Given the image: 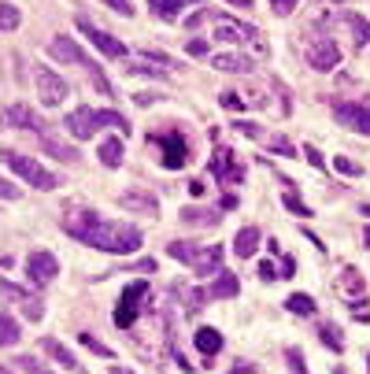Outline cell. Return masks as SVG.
Masks as SVG:
<instances>
[{
	"instance_id": "45",
	"label": "cell",
	"mask_w": 370,
	"mask_h": 374,
	"mask_svg": "<svg viewBox=\"0 0 370 374\" xmlns=\"http://www.w3.org/2000/svg\"><path fill=\"white\" fill-rule=\"evenodd\" d=\"M233 130H241V134H245V138H259V134H263V130H259L256 123H233Z\"/></svg>"
},
{
	"instance_id": "42",
	"label": "cell",
	"mask_w": 370,
	"mask_h": 374,
	"mask_svg": "<svg viewBox=\"0 0 370 374\" xmlns=\"http://www.w3.org/2000/svg\"><path fill=\"white\" fill-rule=\"evenodd\" d=\"M130 75H148V78H163V71H156V67H152V63H148V67H144V63H133V67H130Z\"/></svg>"
},
{
	"instance_id": "55",
	"label": "cell",
	"mask_w": 370,
	"mask_h": 374,
	"mask_svg": "<svg viewBox=\"0 0 370 374\" xmlns=\"http://www.w3.org/2000/svg\"><path fill=\"white\" fill-rule=\"evenodd\" d=\"M363 241H367V245H370V230H363Z\"/></svg>"
},
{
	"instance_id": "19",
	"label": "cell",
	"mask_w": 370,
	"mask_h": 374,
	"mask_svg": "<svg viewBox=\"0 0 370 374\" xmlns=\"http://www.w3.org/2000/svg\"><path fill=\"white\" fill-rule=\"evenodd\" d=\"M41 345H44V352H49V356H52V360H56V363H63V367H67V371H75V374H82V371H85L82 363H78L75 356H70V349H63V345L56 341V337H44Z\"/></svg>"
},
{
	"instance_id": "23",
	"label": "cell",
	"mask_w": 370,
	"mask_h": 374,
	"mask_svg": "<svg viewBox=\"0 0 370 374\" xmlns=\"http://www.w3.org/2000/svg\"><path fill=\"white\" fill-rule=\"evenodd\" d=\"M126 160V149H122V141L119 138H107L104 145H101V163H104V167H119V163Z\"/></svg>"
},
{
	"instance_id": "11",
	"label": "cell",
	"mask_w": 370,
	"mask_h": 374,
	"mask_svg": "<svg viewBox=\"0 0 370 374\" xmlns=\"http://www.w3.org/2000/svg\"><path fill=\"white\" fill-rule=\"evenodd\" d=\"M211 175L219 178L222 186H233V182L245 178V171L233 163V152H230V149H215V156H211Z\"/></svg>"
},
{
	"instance_id": "18",
	"label": "cell",
	"mask_w": 370,
	"mask_h": 374,
	"mask_svg": "<svg viewBox=\"0 0 370 374\" xmlns=\"http://www.w3.org/2000/svg\"><path fill=\"white\" fill-rule=\"evenodd\" d=\"M256 249H259V230L256 226H241L237 237H233V252L241 260H248V256H256Z\"/></svg>"
},
{
	"instance_id": "15",
	"label": "cell",
	"mask_w": 370,
	"mask_h": 374,
	"mask_svg": "<svg viewBox=\"0 0 370 374\" xmlns=\"http://www.w3.org/2000/svg\"><path fill=\"white\" fill-rule=\"evenodd\" d=\"M4 119H8V123H15V126H26V130H34V134H44V130H49V126L41 123V115L34 112V108H26V104H12V108L4 112Z\"/></svg>"
},
{
	"instance_id": "53",
	"label": "cell",
	"mask_w": 370,
	"mask_h": 374,
	"mask_svg": "<svg viewBox=\"0 0 370 374\" xmlns=\"http://www.w3.org/2000/svg\"><path fill=\"white\" fill-rule=\"evenodd\" d=\"M111 374H133L130 367H111Z\"/></svg>"
},
{
	"instance_id": "9",
	"label": "cell",
	"mask_w": 370,
	"mask_h": 374,
	"mask_svg": "<svg viewBox=\"0 0 370 374\" xmlns=\"http://www.w3.org/2000/svg\"><path fill=\"white\" fill-rule=\"evenodd\" d=\"M333 119H337L341 126H348V130L370 138V108L352 104V100H337V104H333Z\"/></svg>"
},
{
	"instance_id": "6",
	"label": "cell",
	"mask_w": 370,
	"mask_h": 374,
	"mask_svg": "<svg viewBox=\"0 0 370 374\" xmlns=\"http://www.w3.org/2000/svg\"><path fill=\"white\" fill-rule=\"evenodd\" d=\"M152 145H159V149H163V167L167 171H178V167H185L189 163V145H185V138L178 130H170V134H152L148 138Z\"/></svg>"
},
{
	"instance_id": "30",
	"label": "cell",
	"mask_w": 370,
	"mask_h": 374,
	"mask_svg": "<svg viewBox=\"0 0 370 374\" xmlns=\"http://www.w3.org/2000/svg\"><path fill=\"white\" fill-rule=\"evenodd\" d=\"M19 23H23L19 8L15 4H0V30H19Z\"/></svg>"
},
{
	"instance_id": "29",
	"label": "cell",
	"mask_w": 370,
	"mask_h": 374,
	"mask_svg": "<svg viewBox=\"0 0 370 374\" xmlns=\"http://www.w3.org/2000/svg\"><path fill=\"white\" fill-rule=\"evenodd\" d=\"M85 75H89V82H93V86H96V89H101V93H104V97H111V82H107V78H104V71H101V63H93V60H89V63H85Z\"/></svg>"
},
{
	"instance_id": "37",
	"label": "cell",
	"mask_w": 370,
	"mask_h": 374,
	"mask_svg": "<svg viewBox=\"0 0 370 374\" xmlns=\"http://www.w3.org/2000/svg\"><path fill=\"white\" fill-rule=\"evenodd\" d=\"M219 104L226 108V112H237V115L245 112V100H241L237 93H222V97H219Z\"/></svg>"
},
{
	"instance_id": "34",
	"label": "cell",
	"mask_w": 370,
	"mask_h": 374,
	"mask_svg": "<svg viewBox=\"0 0 370 374\" xmlns=\"http://www.w3.org/2000/svg\"><path fill=\"white\" fill-rule=\"evenodd\" d=\"M285 360H289V371H293V374H308V363H304V352L300 349H289Z\"/></svg>"
},
{
	"instance_id": "41",
	"label": "cell",
	"mask_w": 370,
	"mask_h": 374,
	"mask_svg": "<svg viewBox=\"0 0 370 374\" xmlns=\"http://www.w3.org/2000/svg\"><path fill=\"white\" fill-rule=\"evenodd\" d=\"M104 4H107V8H115V12L126 15V19L133 15V4H130V0H104Z\"/></svg>"
},
{
	"instance_id": "20",
	"label": "cell",
	"mask_w": 370,
	"mask_h": 374,
	"mask_svg": "<svg viewBox=\"0 0 370 374\" xmlns=\"http://www.w3.org/2000/svg\"><path fill=\"white\" fill-rule=\"evenodd\" d=\"M193 345H196L204 356H215V352L222 349V334L215 330V326H200V330H196V337H193Z\"/></svg>"
},
{
	"instance_id": "24",
	"label": "cell",
	"mask_w": 370,
	"mask_h": 374,
	"mask_svg": "<svg viewBox=\"0 0 370 374\" xmlns=\"http://www.w3.org/2000/svg\"><path fill=\"white\" fill-rule=\"evenodd\" d=\"M119 208H130V212H144V215H159V204L152 197H137V193H126L119 197Z\"/></svg>"
},
{
	"instance_id": "13",
	"label": "cell",
	"mask_w": 370,
	"mask_h": 374,
	"mask_svg": "<svg viewBox=\"0 0 370 374\" xmlns=\"http://www.w3.org/2000/svg\"><path fill=\"white\" fill-rule=\"evenodd\" d=\"M215 41H230V45H245V41H256V26H245V23H233L222 15L219 26H215Z\"/></svg>"
},
{
	"instance_id": "26",
	"label": "cell",
	"mask_w": 370,
	"mask_h": 374,
	"mask_svg": "<svg viewBox=\"0 0 370 374\" xmlns=\"http://www.w3.org/2000/svg\"><path fill=\"white\" fill-rule=\"evenodd\" d=\"M285 308H289L293 315H304V319H308V315H315V300H311L308 293H293V297L285 300Z\"/></svg>"
},
{
	"instance_id": "4",
	"label": "cell",
	"mask_w": 370,
	"mask_h": 374,
	"mask_svg": "<svg viewBox=\"0 0 370 374\" xmlns=\"http://www.w3.org/2000/svg\"><path fill=\"white\" fill-rule=\"evenodd\" d=\"M0 160H4L8 167H12L15 175L26 182V186H34V189H56V178H52L38 160H26V156H19V152H12V149L0 152Z\"/></svg>"
},
{
	"instance_id": "43",
	"label": "cell",
	"mask_w": 370,
	"mask_h": 374,
	"mask_svg": "<svg viewBox=\"0 0 370 374\" xmlns=\"http://www.w3.org/2000/svg\"><path fill=\"white\" fill-rule=\"evenodd\" d=\"M0 200H19V189H15L8 178H0Z\"/></svg>"
},
{
	"instance_id": "25",
	"label": "cell",
	"mask_w": 370,
	"mask_h": 374,
	"mask_svg": "<svg viewBox=\"0 0 370 374\" xmlns=\"http://www.w3.org/2000/svg\"><path fill=\"white\" fill-rule=\"evenodd\" d=\"M345 26L356 34V49H367L370 45V23L363 19V15H345Z\"/></svg>"
},
{
	"instance_id": "38",
	"label": "cell",
	"mask_w": 370,
	"mask_h": 374,
	"mask_svg": "<svg viewBox=\"0 0 370 374\" xmlns=\"http://www.w3.org/2000/svg\"><path fill=\"white\" fill-rule=\"evenodd\" d=\"M304 156H308V163H311V167H326V160H322V152L319 149H315V145H304Z\"/></svg>"
},
{
	"instance_id": "5",
	"label": "cell",
	"mask_w": 370,
	"mask_h": 374,
	"mask_svg": "<svg viewBox=\"0 0 370 374\" xmlns=\"http://www.w3.org/2000/svg\"><path fill=\"white\" fill-rule=\"evenodd\" d=\"M148 282H130L119 297V308H115V326H130L141 312V300H148Z\"/></svg>"
},
{
	"instance_id": "17",
	"label": "cell",
	"mask_w": 370,
	"mask_h": 374,
	"mask_svg": "<svg viewBox=\"0 0 370 374\" xmlns=\"http://www.w3.org/2000/svg\"><path fill=\"white\" fill-rule=\"evenodd\" d=\"M38 138H41V145H44V152H52V156H56V160H63V163H78V160H82V156H78V149H75V145L56 141L49 130H44V134H38Z\"/></svg>"
},
{
	"instance_id": "49",
	"label": "cell",
	"mask_w": 370,
	"mask_h": 374,
	"mask_svg": "<svg viewBox=\"0 0 370 374\" xmlns=\"http://www.w3.org/2000/svg\"><path fill=\"white\" fill-rule=\"evenodd\" d=\"M156 93H137V97H133V104H141V108H148V104H156Z\"/></svg>"
},
{
	"instance_id": "36",
	"label": "cell",
	"mask_w": 370,
	"mask_h": 374,
	"mask_svg": "<svg viewBox=\"0 0 370 374\" xmlns=\"http://www.w3.org/2000/svg\"><path fill=\"white\" fill-rule=\"evenodd\" d=\"M333 167H337L345 178H359V163H352L348 156H337V160H333Z\"/></svg>"
},
{
	"instance_id": "44",
	"label": "cell",
	"mask_w": 370,
	"mask_h": 374,
	"mask_svg": "<svg viewBox=\"0 0 370 374\" xmlns=\"http://www.w3.org/2000/svg\"><path fill=\"white\" fill-rule=\"evenodd\" d=\"M185 52H189V56H207V41H200V38H193V41L185 45Z\"/></svg>"
},
{
	"instance_id": "2",
	"label": "cell",
	"mask_w": 370,
	"mask_h": 374,
	"mask_svg": "<svg viewBox=\"0 0 370 374\" xmlns=\"http://www.w3.org/2000/svg\"><path fill=\"white\" fill-rule=\"evenodd\" d=\"M104 126H115L119 134L130 130V123H126L119 112H111V108H75V112L63 119V130H67L75 141L93 138V134L104 130Z\"/></svg>"
},
{
	"instance_id": "7",
	"label": "cell",
	"mask_w": 370,
	"mask_h": 374,
	"mask_svg": "<svg viewBox=\"0 0 370 374\" xmlns=\"http://www.w3.org/2000/svg\"><path fill=\"white\" fill-rule=\"evenodd\" d=\"M34 78H38V100L44 108H56V104H63L67 100V82H63L56 71H49V67H34Z\"/></svg>"
},
{
	"instance_id": "35",
	"label": "cell",
	"mask_w": 370,
	"mask_h": 374,
	"mask_svg": "<svg viewBox=\"0 0 370 374\" xmlns=\"http://www.w3.org/2000/svg\"><path fill=\"white\" fill-rule=\"evenodd\" d=\"M341 289H348V293H352V289H356V293H363V275H359V271H345V282H341Z\"/></svg>"
},
{
	"instance_id": "22",
	"label": "cell",
	"mask_w": 370,
	"mask_h": 374,
	"mask_svg": "<svg viewBox=\"0 0 370 374\" xmlns=\"http://www.w3.org/2000/svg\"><path fill=\"white\" fill-rule=\"evenodd\" d=\"M237 289H241V282L233 278V275H219L211 282V286L204 289L207 297H215V300H226V297H237Z\"/></svg>"
},
{
	"instance_id": "3",
	"label": "cell",
	"mask_w": 370,
	"mask_h": 374,
	"mask_svg": "<svg viewBox=\"0 0 370 374\" xmlns=\"http://www.w3.org/2000/svg\"><path fill=\"white\" fill-rule=\"evenodd\" d=\"M167 256L178 260V263H189L200 278L219 275V267H222V249H219V245L200 249V245H193V241H170L167 245Z\"/></svg>"
},
{
	"instance_id": "54",
	"label": "cell",
	"mask_w": 370,
	"mask_h": 374,
	"mask_svg": "<svg viewBox=\"0 0 370 374\" xmlns=\"http://www.w3.org/2000/svg\"><path fill=\"white\" fill-rule=\"evenodd\" d=\"M359 212H363V215H367V219H370V204H363V208H359Z\"/></svg>"
},
{
	"instance_id": "51",
	"label": "cell",
	"mask_w": 370,
	"mask_h": 374,
	"mask_svg": "<svg viewBox=\"0 0 370 374\" xmlns=\"http://www.w3.org/2000/svg\"><path fill=\"white\" fill-rule=\"evenodd\" d=\"M189 193H193V197H204V182H189Z\"/></svg>"
},
{
	"instance_id": "57",
	"label": "cell",
	"mask_w": 370,
	"mask_h": 374,
	"mask_svg": "<svg viewBox=\"0 0 370 374\" xmlns=\"http://www.w3.org/2000/svg\"><path fill=\"white\" fill-rule=\"evenodd\" d=\"M333 4H341V0H333Z\"/></svg>"
},
{
	"instance_id": "8",
	"label": "cell",
	"mask_w": 370,
	"mask_h": 374,
	"mask_svg": "<svg viewBox=\"0 0 370 374\" xmlns=\"http://www.w3.org/2000/svg\"><path fill=\"white\" fill-rule=\"evenodd\" d=\"M23 267H26V278H30L34 286H49V282L60 275V260L52 256L49 249H34Z\"/></svg>"
},
{
	"instance_id": "28",
	"label": "cell",
	"mask_w": 370,
	"mask_h": 374,
	"mask_svg": "<svg viewBox=\"0 0 370 374\" xmlns=\"http://www.w3.org/2000/svg\"><path fill=\"white\" fill-rule=\"evenodd\" d=\"M319 337H322V345H330L333 352H345V341H341V330L333 323H322L319 326Z\"/></svg>"
},
{
	"instance_id": "12",
	"label": "cell",
	"mask_w": 370,
	"mask_h": 374,
	"mask_svg": "<svg viewBox=\"0 0 370 374\" xmlns=\"http://www.w3.org/2000/svg\"><path fill=\"white\" fill-rule=\"evenodd\" d=\"M308 63L315 71H333L341 63V49L333 41H311L308 45Z\"/></svg>"
},
{
	"instance_id": "48",
	"label": "cell",
	"mask_w": 370,
	"mask_h": 374,
	"mask_svg": "<svg viewBox=\"0 0 370 374\" xmlns=\"http://www.w3.org/2000/svg\"><path fill=\"white\" fill-rule=\"evenodd\" d=\"M270 149H274V152H285V156H296V149H293L289 141H270Z\"/></svg>"
},
{
	"instance_id": "50",
	"label": "cell",
	"mask_w": 370,
	"mask_h": 374,
	"mask_svg": "<svg viewBox=\"0 0 370 374\" xmlns=\"http://www.w3.org/2000/svg\"><path fill=\"white\" fill-rule=\"evenodd\" d=\"M226 374H256V367H252V363H237V367H230Z\"/></svg>"
},
{
	"instance_id": "40",
	"label": "cell",
	"mask_w": 370,
	"mask_h": 374,
	"mask_svg": "<svg viewBox=\"0 0 370 374\" xmlns=\"http://www.w3.org/2000/svg\"><path fill=\"white\" fill-rule=\"evenodd\" d=\"M296 4H300V0H270V12H274V15H289Z\"/></svg>"
},
{
	"instance_id": "56",
	"label": "cell",
	"mask_w": 370,
	"mask_h": 374,
	"mask_svg": "<svg viewBox=\"0 0 370 374\" xmlns=\"http://www.w3.org/2000/svg\"><path fill=\"white\" fill-rule=\"evenodd\" d=\"M0 374H8V371H4V367H0Z\"/></svg>"
},
{
	"instance_id": "47",
	"label": "cell",
	"mask_w": 370,
	"mask_h": 374,
	"mask_svg": "<svg viewBox=\"0 0 370 374\" xmlns=\"http://www.w3.org/2000/svg\"><path fill=\"white\" fill-rule=\"evenodd\" d=\"M293 275H296V260L285 256V260H282V278H293Z\"/></svg>"
},
{
	"instance_id": "1",
	"label": "cell",
	"mask_w": 370,
	"mask_h": 374,
	"mask_svg": "<svg viewBox=\"0 0 370 374\" xmlns=\"http://www.w3.org/2000/svg\"><path fill=\"white\" fill-rule=\"evenodd\" d=\"M67 234L78 237L89 249H101V252H111V256H130V252L141 249V230L130 223H107L101 215H75L67 219Z\"/></svg>"
},
{
	"instance_id": "58",
	"label": "cell",
	"mask_w": 370,
	"mask_h": 374,
	"mask_svg": "<svg viewBox=\"0 0 370 374\" xmlns=\"http://www.w3.org/2000/svg\"><path fill=\"white\" fill-rule=\"evenodd\" d=\"M367 363H370V360H367Z\"/></svg>"
},
{
	"instance_id": "31",
	"label": "cell",
	"mask_w": 370,
	"mask_h": 374,
	"mask_svg": "<svg viewBox=\"0 0 370 374\" xmlns=\"http://www.w3.org/2000/svg\"><path fill=\"white\" fill-rule=\"evenodd\" d=\"M19 341V323L12 315H0V345H15Z\"/></svg>"
},
{
	"instance_id": "33",
	"label": "cell",
	"mask_w": 370,
	"mask_h": 374,
	"mask_svg": "<svg viewBox=\"0 0 370 374\" xmlns=\"http://www.w3.org/2000/svg\"><path fill=\"white\" fill-rule=\"evenodd\" d=\"M282 204L289 208V212H296V215H300V219H311V208L304 204V200L296 197V193H285V197H282Z\"/></svg>"
},
{
	"instance_id": "27",
	"label": "cell",
	"mask_w": 370,
	"mask_h": 374,
	"mask_svg": "<svg viewBox=\"0 0 370 374\" xmlns=\"http://www.w3.org/2000/svg\"><path fill=\"white\" fill-rule=\"evenodd\" d=\"M152 8H156L159 15H163V19H174L178 12H182L185 4H196V0H148Z\"/></svg>"
},
{
	"instance_id": "52",
	"label": "cell",
	"mask_w": 370,
	"mask_h": 374,
	"mask_svg": "<svg viewBox=\"0 0 370 374\" xmlns=\"http://www.w3.org/2000/svg\"><path fill=\"white\" fill-rule=\"evenodd\" d=\"M226 4H233V8H252V0H226Z\"/></svg>"
},
{
	"instance_id": "32",
	"label": "cell",
	"mask_w": 370,
	"mask_h": 374,
	"mask_svg": "<svg viewBox=\"0 0 370 374\" xmlns=\"http://www.w3.org/2000/svg\"><path fill=\"white\" fill-rule=\"evenodd\" d=\"M78 341H82V345H85V349H89V352H93V356H101V360H111V356H115L111 349H107V345H101V341H96V337H93V334H82V337H78Z\"/></svg>"
},
{
	"instance_id": "39",
	"label": "cell",
	"mask_w": 370,
	"mask_h": 374,
	"mask_svg": "<svg viewBox=\"0 0 370 374\" xmlns=\"http://www.w3.org/2000/svg\"><path fill=\"white\" fill-rule=\"evenodd\" d=\"M23 315L30 319V323H41V315H44V312H41L38 300H26V304H23Z\"/></svg>"
},
{
	"instance_id": "21",
	"label": "cell",
	"mask_w": 370,
	"mask_h": 374,
	"mask_svg": "<svg viewBox=\"0 0 370 374\" xmlns=\"http://www.w3.org/2000/svg\"><path fill=\"white\" fill-rule=\"evenodd\" d=\"M182 223H189V226H219L222 219H219V212H211V208H182Z\"/></svg>"
},
{
	"instance_id": "46",
	"label": "cell",
	"mask_w": 370,
	"mask_h": 374,
	"mask_svg": "<svg viewBox=\"0 0 370 374\" xmlns=\"http://www.w3.org/2000/svg\"><path fill=\"white\" fill-rule=\"evenodd\" d=\"M259 278H263V282H278V271H274V263H259Z\"/></svg>"
},
{
	"instance_id": "14",
	"label": "cell",
	"mask_w": 370,
	"mask_h": 374,
	"mask_svg": "<svg viewBox=\"0 0 370 374\" xmlns=\"http://www.w3.org/2000/svg\"><path fill=\"white\" fill-rule=\"evenodd\" d=\"M49 56L60 60V63H82V67L89 63V56L82 52V45L70 41V38H56V41H52V45H49Z\"/></svg>"
},
{
	"instance_id": "10",
	"label": "cell",
	"mask_w": 370,
	"mask_h": 374,
	"mask_svg": "<svg viewBox=\"0 0 370 374\" xmlns=\"http://www.w3.org/2000/svg\"><path fill=\"white\" fill-rule=\"evenodd\" d=\"M78 30H82V34H85V38H89V41H93V45H96V49H101V52H104V56H107V60H122V56H126V45H122L119 38H111V34H104V30H96V26H93V23H89V19H78Z\"/></svg>"
},
{
	"instance_id": "16",
	"label": "cell",
	"mask_w": 370,
	"mask_h": 374,
	"mask_svg": "<svg viewBox=\"0 0 370 374\" xmlns=\"http://www.w3.org/2000/svg\"><path fill=\"white\" fill-rule=\"evenodd\" d=\"M211 67L226 71V75H248L256 63H252L248 56H241V52H222V56H211Z\"/></svg>"
}]
</instances>
